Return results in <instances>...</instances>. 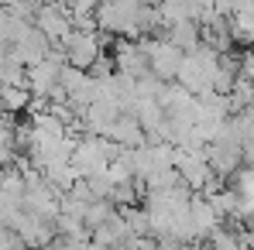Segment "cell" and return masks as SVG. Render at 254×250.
Instances as JSON below:
<instances>
[{
  "mask_svg": "<svg viewBox=\"0 0 254 250\" xmlns=\"http://www.w3.org/2000/svg\"><path fill=\"white\" fill-rule=\"evenodd\" d=\"M107 141H114V144H117L121 151H137V148H144V144H148V134L141 130V124H137L134 117L121 113V120L110 127Z\"/></svg>",
  "mask_w": 254,
  "mask_h": 250,
  "instance_id": "cell-10",
  "label": "cell"
},
{
  "mask_svg": "<svg viewBox=\"0 0 254 250\" xmlns=\"http://www.w3.org/2000/svg\"><path fill=\"white\" fill-rule=\"evenodd\" d=\"M230 182H234L230 189H234L241 199H251V202H254V168L244 165L241 171H237V175H234V178H230Z\"/></svg>",
  "mask_w": 254,
  "mask_h": 250,
  "instance_id": "cell-14",
  "label": "cell"
},
{
  "mask_svg": "<svg viewBox=\"0 0 254 250\" xmlns=\"http://www.w3.org/2000/svg\"><path fill=\"white\" fill-rule=\"evenodd\" d=\"M35 28L48 38V45H62L72 35V14L69 7H42L35 17Z\"/></svg>",
  "mask_w": 254,
  "mask_h": 250,
  "instance_id": "cell-8",
  "label": "cell"
},
{
  "mask_svg": "<svg viewBox=\"0 0 254 250\" xmlns=\"http://www.w3.org/2000/svg\"><path fill=\"white\" fill-rule=\"evenodd\" d=\"M241 158H244V165H248V168H254V130L241 141Z\"/></svg>",
  "mask_w": 254,
  "mask_h": 250,
  "instance_id": "cell-15",
  "label": "cell"
},
{
  "mask_svg": "<svg viewBox=\"0 0 254 250\" xmlns=\"http://www.w3.org/2000/svg\"><path fill=\"white\" fill-rule=\"evenodd\" d=\"M0 182H3V165H0Z\"/></svg>",
  "mask_w": 254,
  "mask_h": 250,
  "instance_id": "cell-16",
  "label": "cell"
},
{
  "mask_svg": "<svg viewBox=\"0 0 254 250\" xmlns=\"http://www.w3.org/2000/svg\"><path fill=\"white\" fill-rule=\"evenodd\" d=\"M162 38H169L175 48H182V51L189 55V51H196V48L203 45V28H199L196 21H182V24L165 28V35H162Z\"/></svg>",
  "mask_w": 254,
  "mask_h": 250,
  "instance_id": "cell-11",
  "label": "cell"
},
{
  "mask_svg": "<svg viewBox=\"0 0 254 250\" xmlns=\"http://www.w3.org/2000/svg\"><path fill=\"white\" fill-rule=\"evenodd\" d=\"M48 48H52V45H48V38H45L35 24H28V28L14 38V45H10L7 51H10V58H14L17 65L31 69V65H38L45 55H48Z\"/></svg>",
  "mask_w": 254,
  "mask_h": 250,
  "instance_id": "cell-6",
  "label": "cell"
},
{
  "mask_svg": "<svg viewBox=\"0 0 254 250\" xmlns=\"http://www.w3.org/2000/svg\"><path fill=\"white\" fill-rule=\"evenodd\" d=\"M114 69L121 72V76H127V79H144V76H151V69H148V55H144V48H141V42H127V38H121V42L114 45Z\"/></svg>",
  "mask_w": 254,
  "mask_h": 250,
  "instance_id": "cell-7",
  "label": "cell"
},
{
  "mask_svg": "<svg viewBox=\"0 0 254 250\" xmlns=\"http://www.w3.org/2000/svg\"><path fill=\"white\" fill-rule=\"evenodd\" d=\"M206 161H210L213 175H216L220 182L234 178V175H237V171L244 168L241 148H237V144H227V141H213L210 148H206Z\"/></svg>",
  "mask_w": 254,
  "mask_h": 250,
  "instance_id": "cell-9",
  "label": "cell"
},
{
  "mask_svg": "<svg viewBox=\"0 0 254 250\" xmlns=\"http://www.w3.org/2000/svg\"><path fill=\"white\" fill-rule=\"evenodd\" d=\"M103 48H107V38H103V31H83V28H72V35L62 42V51H65V62L72 65V69H83L89 72L93 65H96V58L103 55Z\"/></svg>",
  "mask_w": 254,
  "mask_h": 250,
  "instance_id": "cell-5",
  "label": "cell"
},
{
  "mask_svg": "<svg viewBox=\"0 0 254 250\" xmlns=\"http://www.w3.org/2000/svg\"><path fill=\"white\" fill-rule=\"evenodd\" d=\"M117 158H121V148H117L114 141L93 137V134H79L76 151H72V168H76L79 182H86V178L103 175V171L110 168V161H117Z\"/></svg>",
  "mask_w": 254,
  "mask_h": 250,
  "instance_id": "cell-1",
  "label": "cell"
},
{
  "mask_svg": "<svg viewBox=\"0 0 254 250\" xmlns=\"http://www.w3.org/2000/svg\"><path fill=\"white\" fill-rule=\"evenodd\" d=\"M114 212H117V209L110 206L107 199H93V202L86 206V212H83V226H86V233L93 237V233H96V230H100V226H103V223H107V219H110Z\"/></svg>",
  "mask_w": 254,
  "mask_h": 250,
  "instance_id": "cell-13",
  "label": "cell"
},
{
  "mask_svg": "<svg viewBox=\"0 0 254 250\" xmlns=\"http://www.w3.org/2000/svg\"><path fill=\"white\" fill-rule=\"evenodd\" d=\"M130 154V168H134V178L141 185H148L151 178H158L162 171H172L175 168V148L165 144V141H148L144 148L137 151H127Z\"/></svg>",
  "mask_w": 254,
  "mask_h": 250,
  "instance_id": "cell-3",
  "label": "cell"
},
{
  "mask_svg": "<svg viewBox=\"0 0 254 250\" xmlns=\"http://www.w3.org/2000/svg\"><path fill=\"white\" fill-rule=\"evenodd\" d=\"M31 93H28V86H0V110L3 113H10V117H17V113H24V110H31Z\"/></svg>",
  "mask_w": 254,
  "mask_h": 250,
  "instance_id": "cell-12",
  "label": "cell"
},
{
  "mask_svg": "<svg viewBox=\"0 0 254 250\" xmlns=\"http://www.w3.org/2000/svg\"><path fill=\"white\" fill-rule=\"evenodd\" d=\"M141 48H144V55H148V69H151V76L158 79V83H175L179 79V69H182V62H186V51L182 48H175L169 38H141Z\"/></svg>",
  "mask_w": 254,
  "mask_h": 250,
  "instance_id": "cell-4",
  "label": "cell"
},
{
  "mask_svg": "<svg viewBox=\"0 0 254 250\" xmlns=\"http://www.w3.org/2000/svg\"><path fill=\"white\" fill-rule=\"evenodd\" d=\"M216 69H220V51H213L210 45H199L196 51L186 55V62H182V69H179V79H175V83L182 86L186 93H192V96H203V93L213 89Z\"/></svg>",
  "mask_w": 254,
  "mask_h": 250,
  "instance_id": "cell-2",
  "label": "cell"
}]
</instances>
